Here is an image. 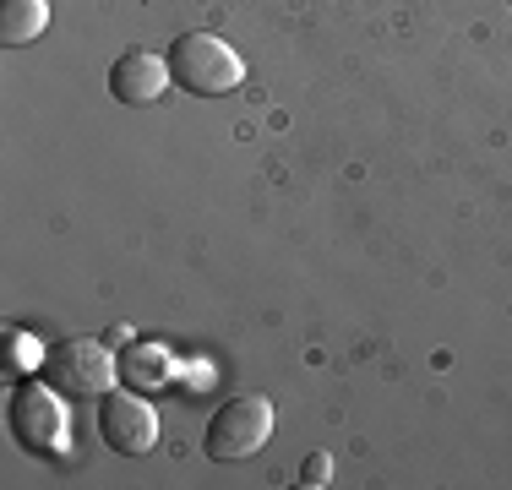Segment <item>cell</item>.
I'll return each instance as SVG.
<instances>
[{
    "mask_svg": "<svg viewBox=\"0 0 512 490\" xmlns=\"http://www.w3.org/2000/svg\"><path fill=\"white\" fill-rule=\"evenodd\" d=\"M6 425L17 436L22 452L33 458H60L71 441V414H66V392H55L50 382H22L6 398Z\"/></svg>",
    "mask_w": 512,
    "mask_h": 490,
    "instance_id": "2",
    "label": "cell"
},
{
    "mask_svg": "<svg viewBox=\"0 0 512 490\" xmlns=\"http://www.w3.org/2000/svg\"><path fill=\"white\" fill-rule=\"evenodd\" d=\"M169 88H175V77H169V60H158L153 49H126V55L109 66V93L120 98V104H158Z\"/></svg>",
    "mask_w": 512,
    "mask_h": 490,
    "instance_id": "6",
    "label": "cell"
},
{
    "mask_svg": "<svg viewBox=\"0 0 512 490\" xmlns=\"http://www.w3.org/2000/svg\"><path fill=\"white\" fill-rule=\"evenodd\" d=\"M175 376V354L153 338H137L131 349H120V387L131 392H164Z\"/></svg>",
    "mask_w": 512,
    "mask_h": 490,
    "instance_id": "7",
    "label": "cell"
},
{
    "mask_svg": "<svg viewBox=\"0 0 512 490\" xmlns=\"http://www.w3.org/2000/svg\"><path fill=\"white\" fill-rule=\"evenodd\" d=\"M327 474H333V458H327V452H311L306 458V469H300V485H327Z\"/></svg>",
    "mask_w": 512,
    "mask_h": 490,
    "instance_id": "10",
    "label": "cell"
},
{
    "mask_svg": "<svg viewBox=\"0 0 512 490\" xmlns=\"http://www.w3.org/2000/svg\"><path fill=\"white\" fill-rule=\"evenodd\" d=\"M99 436L109 441L115 452H126V458H142V452H153V441H158V414H153V403L142 398V392H131V387H109L104 398H99Z\"/></svg>",
    "mask_w": 512,
    "mask_h": 490,
    "instance_id": "5",
    "label": "cell"
},
{
    "mask_svg": "<svg viewBox=\"0 0 512 490\" xmlns=\"http://www.w3.org/2000/svg\"><path fill=\"white\" fill-rule=\"evenodd\" d=\"M44 382L55 392H66V398L88 403V398H104L120 382V360L109 354L104 338H66L44 354Z\"/></svg>",
    "mask_w": 512,
    "mask_h": 490,
    "instance_id": "3",
    "label": "cell"
},
{
    "mask_svg": "<svg viewBox=\"0 0 512 490\" xmlns=\"http://www.w3.org/2000/svg\"><path fill=\"white\" fill-rule=\"evenodd\" d=\"M50 28V0H0V44L22 49Z\"/></svg>",
    "mask_w": 512,
    "mask_h": 490,
    "instance_id": "8",
    "label": "cell"
},
{
    "mask_svg": "<svg viewBox=\"0 0 512 490\" xmlns=\"http://www.w3.org/2000/svg\"><path fill=\"white\" fill-rule=\"evenodd\" d=\"M44 343L39 338H28V333H6V371H22V365H28V371H39L44 365Z\"/></svg>",
    "mask_w": 512,
    "mask_h": 490,
    "instance_id": "9",
    "label": "cell"
},
{
    "mask_svg": "<svg viewBox=\"0 0 512 490\" xmlns=\"http://www.w3.org/2000/svg\"><path fill=\"white\" fill-rule=\"evenodd\" d=\"M164 60H169L175 88L191 98H224L246 82V60L218 39V33H180Z\"/></svg>",
    "mask_w": 512,
    "mask_h": 490,
    "instance_id": "1",
    "label": "cell"
},
{
    "mask_svg": "<svg viewBox=\"0 0 512 490\" xmlns=\"http://www.w3.org/2000/svg\"><path fill=\"white\" fill-rule=\"evenodd\" d=\"M267 436H273V403H267L262 392H240V398H229L213 409L202 447L213 463H240V458H251V452H262Z\"/></svg>",
    "mask_w": 512,
    "mask_h": 490,
    "instance_id": "4",
    "label": "cell"
}]
</instances>
